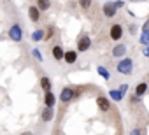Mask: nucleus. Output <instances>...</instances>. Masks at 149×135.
I'll use <instances>...</instances> for the list:
<instances>
[{
	"mask_svg": "<svg viewBox=\"0 0 149 135\" xmlns=\"http://www.w3.org/2000/svg\"><path fill=\"white\" fill-rule=\"evenodd\" d=\"M125 91H126V84H123L119 90H111V91H109V97H111L112 100L119 102V100H123V97H125Z\"/></svg>",
	"mask_w": 149,
	"mask_h": 135,
	"instance_id": "obj_7",
	"label": "nucleus"
},
{
	"mask_svg": "<svg viewBox=\"0 0 149 135\" xmlns=\"http://www.w3.org/2000/svg\"><path fill=\"white\" fill-rule=\"evenodd\" d=\"M32 54H33V56H35V58H37V60H39V61H42V60H44V58H42V54H40V51H39V49H33V51H32Z\"/></svg>",
	"mask_w": 149,
	"mask_h": 135,
	"instance_id": "obj_23",
	"label": "nucleus"
},
{
	"mask_svg": "<svg viewBox=\"0 0 149 135\" xmlns=\"http://www.w3.org/2000/svg\"><path fill=\"white\" fill-rule=\"evenodd\" d=\"M44 37H46V32H44V30H35V32L32 33V40H33V42H39V40H42Z\"/></svg>",
	"mask_w": 149,
	"mask_h": 135,
	"instance_id": "obj_15",
	"label": "nucleus"
},
{
	"mask_svg": "<svg viewBox=\"0 0 149 135\" xmlns=\"http://www.w3.org/2000/svg\"><path fill=\"white\" fill-rule=\"evenodd\" d=\"M121 7H123V2H121V0H116V2H107V4L104 6V16H105V18H112V16H116L118 9H121Z\"/></svg>",
	"mask_w": 149,
	"mask_h": 135,
	"instance_id": "obj_2",
	"label": "nucleus"
},
{
	"mask_svg": "<svg viewBox=\"0 0 149 135\" xmlns=\"http://www.w3.org/2000/svg\"><path fill=\"white\" fill-rule=\"evenodd\" d=\"M40 88L44 91H49L51 90V79L49 77H40Z\"/></svg>",
	"mask_w": 149,
	"mask_h": 135,
	"instance_id": "obj_16",
	"label": "nucleus"
},
{
	"mask_svg": "<svg viewBox=\"0 0 149 135\" xmlns=\"http://www.w3.org/2000/svg\"><path fill=\"white\" fill-rule=\"evenodd\" d=\"M74 97H77V93H76V90H74V88H63L61 93H60V100H61V104H68Z\"/></svg>",
	"mask_w": 149,
	"mask_h": 135,
	"instance_id": "obj_5",
	"label": "nucleus"
},
{
	"mask_svg": "<svg viewBox=\"0 0 149 135\" xmlns=\"http://www.w3.org/2000/svg\"><path fill=\"white\" fill-rule=\"evenodd\" d=\"M37 7L40 11H47L51 7V2H49V0H37Z\"/></svg>",
	"mask_w": 149,
	"mask_h": 135,
	"instance_id": "obj_17",
	"label": "nucleus"
},
{
	"mask_svg": "<svg viewBox=\"0 0 149 135\" xmlns=\"http://www.w3.org/2000/svg\"><path fill=\"white\" fill-rule=\"evenodd\" d=\"M109 37H111L112 40L119 42V40L123 39V25H119V23H114V25H111V30H109Z\"/></svg>",
	"mask_w": 149,
	"mask_h": 135,
	"instance_id": "obj_3",
	"label": "nucleus"
},
{
	"mask_svg": "<svg viewBox=\"0 0 149 135\" xmlns=\"http://www.w3.org/2000/svg\"><path fill=\"white\" fill-rule=\"evenodd\" d=\"M63 54H65V53H63V49H61L60 46H54V47H53V56H54V60L61 61V60H63Z\"/></svg>",
	"mask_w": 149,
	"mask_h": 135,
	"instance_id": "obj_14",
	"label": "nucleus"
},
{
	"mask_svg": "<svg viewBox=\"0 0 149 135\" xmlns=\"http://www.w3.org/2000/svg\"><path fill=\"white\" fill-rule=\"evenodd\" d=\"M146 56H147V58H149V47H147V49H146Z\"/></svg>",
	"mask_w": 149,
	"mask_h": 135,
	"instance_id": "obj_26",
	"label": "nucleus"
},
{
	"mask_svg": "<svg viewBox=\"0 0 149 135\" xmlns=\"http://www.w3.org/2000/svg\"><path fill=\"white\" fill-rule=\"evenodd\" d=\"M53 118H54V109L53 107H49V105H46V109L42 111V121H53Z\"/></svg>",
	"mask_w": 149,
	"mask_h": 135,
	"instance_id": "obj_12",
	"label": "nucleus"
},
{
	"mask_svg": "<svg viewBox=\"0 0 149 135\" xmlns=\"http://www.w3.org/2000/svg\"><path fill=\"white\" fill-rule=\"evenodd\" d=\"M54 102H56V98H54V95L51 93V90H49V91H46V95H44V105L53 107V105H54Z\"/></svg>",
	"mask_w": 149,
	"mask_h": 135,
	"instance_id": "obj_13",
	"label": "nucleus"
},
{
	"mask_svg": "<svg viewBox=\"0 0 149 135\" xmlns=\"http://www.w3.org/2000/svg\"><path fill=\"white\" fill-rule=\"evenodd\" d=\"M132 2H133V0H132Z\"/></svg>",
	"mask_w": 149,
	"mask_h": 135,
	"instance_id": "obj_27",
	"label": "nucleus"
},
{
	"mask_svg": "<svg viewBox=\"0 0 149 135\" xmlns=\"http://www.w3.org/2000/svg\"><path fill=\"white\" fill-rule=\"evenodd\" d=\"M97 105H98V109H100L102 112L111 111V104H109L107 97H97Z\"/></svg>",
	"mask_w": 149,
	"mask_h": 135,
	"instance_id": "obj_9",
	"label": "nucleus"
},
{
	"mask_svg": "<svg viewBox=\"0 0 149 135\" xmlns=\"http://www.w3.org/2000/svg\"><path fill=\"white\" fill-rule=\"evenodd\" d=\"M130 102H132V104L140 102V95H137V93H135V95H132V97H130Z\"/></svg>",
	"mask_w": 149,
	"mask_h": 135,
	"instance_id": "obj_24",
	"label": "nucleus"
},
{
	"mask_svg": "<svg viewBox=\"0 0 149 135\" xmlns=\"http://www.w3.org/2000/svg\"><path fill=\"white\" fill-rule=\"evenodd\" d=\"M91 47V39L88 37V35H83L79 40H77V51L79 53H84V51H88Z\"/></svg>",
	"mask_w": 149,
	"mask_h": 135,
	"instance_id": "obj_6",
	"label": "nucleus"
},
{
	"mask_svg": "<svg viewBox=\"0 0 149 135\" xmlns=\"http://www.w3.org/2000/svg\"><path fill=\"white\" fill-rule=\"evenodd\" d=\"M125 53H126V46L125 44H116L114 49H112V56L114 58H123Z\"/></svg>",
	"mask_w": 149,
	"mask_h": 135,
	"instance_id": "obj_10",
	"label": "nucleus"
},
{
	"mask_svg": "<svg viewBox=\"0 0 149 135\" xmlns=\"http://www.w3.org/2000/svg\"><path fill=\"white\" fill-rule=\"evenodd\" d=\"M146 91H147V83H140V84L135 88V93H137V95H140V97H142Z\"/></svg>",
	"mask_w": 149,
	"mask_h": 135,
	"instance_id": "obj_19",
	"label": "nucleus"
},
{
	"mask_svg": "<svg viewBox=\"0 0 149 135\" xmlns=\"http://www.w3.org/2000/svg\"><path fill=\"white\" fill-rule=\"evenodd\" d=\"M63 60H65V63L74 65V63L77 61V53H76V51H67V53L63 54Z\"/></svg>",
	"mask_w": 149,
	"mask_h": 135,
	"instance_id": "obj_11",
	"label": "nucleus"
},
{
	"mask_svg": "<svg viewBox=\"0 0 149 135\" xmlns=\"http://www.w3.org/2000/svg\"><path fill=\"white\" fill-rule=\"evenodd\" d=\"M9 37H11V40H14V42H21V40H23V30H21V26H19L18 23L9 28Z\"/></svg>",
	"mask_w": 149,
	"mask_h": 135,
	"instance_id": "obj_4",
	"label": "nucleus"
},
{
	"mask_svg": "<svg viewBox=\"0 0 149 135\" xmlns=\"http://www.w3.org/2000/svg\"><path fill=\"white\" fill-rule=\"evenodd\" d=\"M53 35H54V28H53V26H49V28H47V32H46V39L49 40Z\"/></svg>",
	"mask_w": 149,
	"mask_h": 135,
	"instance_id": "obj_22",
	"label": "nucleus"
},
{
	"mask_svg": "<svg viewBox=\"0 0 149 135\" xmlns=\"http://www.w3.org/2000/svg\"><path fill=\"white\" fill-rule=\"evenodd\" d=\"M79 6L84 11H88V9H91V0H79Z\"/></svg>",
	"mask_w": 149,
	"mask_h": 135,
	"instance_id": "obj_21",
	"label": "nucleus"
},
{
	"mask_svg": "<svg viewBox=\"0 0 149 135\" xmlns=\"http://www.w3.org/2000/svg\"><path fill=\"white\" fill-rule=\"evenodd\" d=\"M116 70H118L119 74H123V76H130V74L133 72V60H132V58H123V60L118 63Z\"/></svg>",
	"mask_w": 149,
	"mask_h": 135,
	"instance_id": "obj_1",
	"label": "nucleus"
},
{
	"mask_svg": "<svg viewBox=\"0 0 149 135\" xmlns=\"http://www.w3.org/2000/svg\"><path fill=\"white\" fill-rule=\"evenodd\" d=\"M140 42H142L144 46H149V28L142 30V37H140Z\"/></svg>",
	"mask_w": 149,
	"mask_h": 135,
	"instance_id": "obj_20",
	"label": "nucleus"
},
{
	"mask_svg": "<svg viewBox=\"0 0 149 135\" xmlns=\"http://www.w3.org/2000/svg\"><path fill=\"white\" fill-rule=\"evenodd\" d=\"M97 72H98L105 81H109V79H111V74H109V70L105 69V67H97Z\"/></svg>",
	"mask_w": 149,
	"mask_h": 135,
	"instance_id": "obj_18",
	"label": "nucleus"
},
{
	"mask_svg": "<svg viewBox=\"0 0 149 135\" xmlns=\"http://www.w3.org/2000/svg\"><path fill=\"white\" fill-rule=\"evenodd\" d=\"M28 18H30V21L39 23V19H40V9H39L37 6H32V7L28 9Z\"/></svg>",
	"mask_w": 149,
	"mask_h": 135,
	"instance_id": "obj_8",
	"label": "nucleus"
},
{
	"mask_svg": "<svg viewBox=\"0 0 149 135\" xmlns=\"http://www.w3.org/2000/svg\"><path fill=\"white\" fill-rule=\"evenodd\" d=\"M135 32H137V26H135V25H130V33H132V35H133V33H135Z\"/></svg>",
	"mask_w": 149,
	"mask_h": 135,
	"instance_id": "obj_25",
	"label": "nucleus"
}]
</instances>
